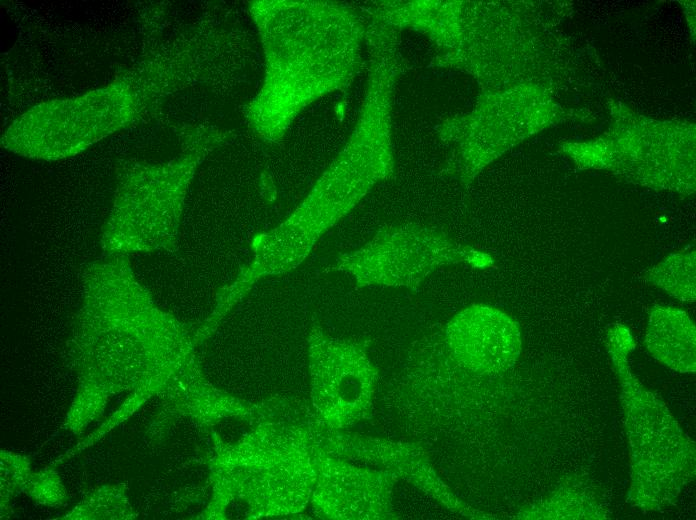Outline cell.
Here are the masks:
<instances>
[{
	"label": "cell",
	"instance_id": "cell-9",
	"mask_svg": "<svg viewBox=\"0 0 696 520\" xmlns=\"http://www.w3.org/2000/svg\"><path fill=\"white\" fill-rule=\"evenodd\" d=\"M319 505L330 517L393 519V489L398 476L389 470L356 469L326 459L322 467Z\"/></svg>",
	"mask_w": 696,
	"mask_h": 520
},
{
	"label": "cell",
	"instance_id": "cell-1",
	"mask_svg": "<svg viewBox=\"0 0 696 520\" xmlns=\"http://www.w3.org/2000/svg\"><path fill=\"white\" fill-rule=\"evenodd\" d=\"M249 12L262 45L264 75L244 117L259 139L275 143L310 104L352 83L367 20L330 1H252Z\"/></svg>",
	"mask_w": 696,
	"mask_h": 520
},
{
	"label": "cell",
	"instance_id": "cell-7",
	"mask_svg": "<svg viewBox=\"0 0 696 520\" xmlns=\"http://www.w3.org/2000/svg\"><path fill=\"white\" fill-rule=\"evenodd\" d=\"M309 359L315 406L322 419L334 428L361 420L369 411L378 374L365 347L314 328Z\"/></svg>",
	"mask_w": 696,
	"mask_h": 520
},
{
	"label": "cell",
	"instance_id": "cell-10",
	"mask_svg": "<svg viewBox=\"0 0 696 520\" xmlns=\"http://www.w3.org/2000/svg\"><path fill=\"white\" fill-rule=\"evenodd\" d=\"M366 454L396 476L412 483L448 510L471 519H494L461 501L439 477L426 452L413 443L368 440Z\"/></svg>",
	"mask_w": 696,
	"mask_h": 520
},
{
	"label": "cell",
	"instance_id": "cell-5",
	"mask_svg": "<svg viewBox=\"0 0 696 520\" xmlns=\"http://www.w3.org/2000/svg\"><path fill=\"white\" fill-rule=\"evenodd\" d=\"M136 90L117 81L83 95L35 105L5 130L1 145L27 158L73 157L126 127L135 117Z\"/></svg>",
	"mask_w": 696,
	"mask_h": 520
},
{
	"label": "cell",
	"instance_id": "cell-12",
	"mask_svg": "<svg viewBox=\"0 0 696 520\" xmlns=\"http://www.w3.org/2000/svg\"><path fill=\"white\" fill-rule=\"evenodd\" d=\"M515 518L530 520L607 519L608 514L591 491L580 485L565 484L546 498L521 508Z\"/></svg>",
	"mask_w": 696,
	"mask_h": 520
},
{
	"label": "cell",
	"instance_id": "cell-11",
	"mask_svg": "<svg viewBox=\"0 0 696 520\" xmlns=\"http://www.w3.org/2000/svg\"><path fill=\"white\" fill-rule=\"evenodd\" d=\"M690 316L683 310L656 306L651 310L645 346L660 363L680 373L696 371V333Z\"/></svg>",
	"mask_w": 696,
	"mask_h": 520
},
{
	"label": "cell",
	"instance_id": "cell-4",
	"mask_svg": "<svg viewBox=\"0 0 696 520\" xmlns=\"http://www.w3.org/2000/svg\"><path fill=\"white\" fill-rule=\"evenodd\" d=\"M634 347L625 326L609 329L607 349L621 387L630 454L627 502L642 511H657L673 504L695 478L696 449L667 406L631 372L627 355Z\"/></svg>",
	"mask_w": 696,
	"mask_h": 520
},
{
	"label": "cell",
	"instance_id": "cell-2",
	"mask_svg": "<svg viewBox=\"0 0 696 520\" xmlns=\"http://www.w3.org/2000/svg\"><path fill=\"white\" fill-rule=\"evenodd\" d=\"M367 52L365 94L348 140L294 211L254 239L252 259L238 272L246 286L298 267L375 185L393 177L392 103L401 70L397 43L375 39Z\"/></svg>",
	"mask_w": 696,
	"mask_h": 520
},
{
	"label": "cell",
	"instance_id": "cell-13",
	"mask_svg": "<svg viewBox=\"0 0 696 520\" xmlns=\"http://www.w3.org/2000/svg\"><path fill=\"white\" fill-rule=\"evenodd\" d=\"M647 280L675 298L695 301V252L669 255L647 274Z\"/></svg>",
	"mask_w": 696,
	"mask_h": 520
},
{
	"label": "cell",
	"instance_id": "cell-3",
	"mask_svg": "<svg viewBox=\"0 0 696 520\" xmlns=\"http://www.w3.org/2000/svg\"><path fill=\"white\" fill-rule=\"evenodd\" d=\"M230 132L210 128L182 131V153L165 163L124 162L110 213L100 234L106 255L173 250L189 186L202 160Z\"/></svg>",
	"mask_w": 696,
	"mask_h": 520
},
{
	"label": "cell",
	"instance_id": "cell-8",
	"mask_svg": "<svg viewBox=\"0 0 696 520\" xmlns=\"http://www.w3.org/2000/svg\"><path fill=\"white\" fill-rule=\"evenodd\" d=\"M442 337L454 362L480 375L509 370L522 352L518 323L506 312L481 303L454 314L446 323Z\"/></svg>",
	"mask_w": 696,
	"mask_h": 520
},
{
	"label": "cell",
	"instance_id": "cell-6",
	"mask_svg": "<svg viewBox=\"0 0 696 520\" xmlns=\"http://www.w3.org/2000/svg\"><path fill=\"white\" fill-rule=\"evenodd\" d=\"M483 256L435 226L391 223L380 227L357 249L339 254L327 271L352 276L358 287L416 291L436 270L461 263L477 264Z\"/></svg>",
	"mask_w": 696,
	"mask_h": 520
}]
</instances>
